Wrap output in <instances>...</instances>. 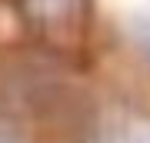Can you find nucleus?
<instances>
[{
	"label": "nucleus",
	"mask_w": 150,
	"mask_h": 143,
	"mask_svg": "<svg viewBox=\"0 0 150 143\" xmlns=\"http://www.w3.org/2000/svg\"><path fill=\"white\" fill-rule=\"evenodd\" d=\"M134 33H137V43H140V47L150 53V20H137Z\"/></svg>",
	"instance_id": "nucleus-1"
}]
</instances>
